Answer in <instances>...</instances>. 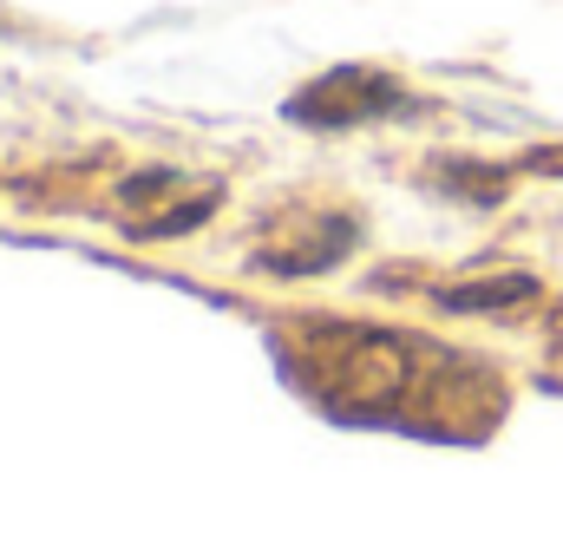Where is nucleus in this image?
<instances>
[{
	"mask_svg": "<svg viewBox=\"0 0 563 557\" xmlns=\"http://www.w3.org/2000/svg\"><path fill=\"white\" fill-rule=\"evenodd\" d=\"M394 106H407L400 79H387L374 66H334L314 86L295 92L288 119H301V125H361V119H387Z\"/></svg>",
	"mask_w": 563,
	"mask_h": 557,
	"instance_id": "nucleus-1",
	"label": "nucleus"
},
{
	"mask_svg": "<svg viewBox=\"0 0 563 557\" xmlns=\"http://www.w3.org/2000/svg\"><path fill=\"white\" fill-rule=\"evenodd\" d=\"M538 282L531 276H505V282H478V288H445V308H498V302H525Z\"/></svg>",
	"mask_w": 563,
	"mask_h": 557,
	"instance_id": "nucleus-2",
	"label": "nucleus"
}]
</instances>
